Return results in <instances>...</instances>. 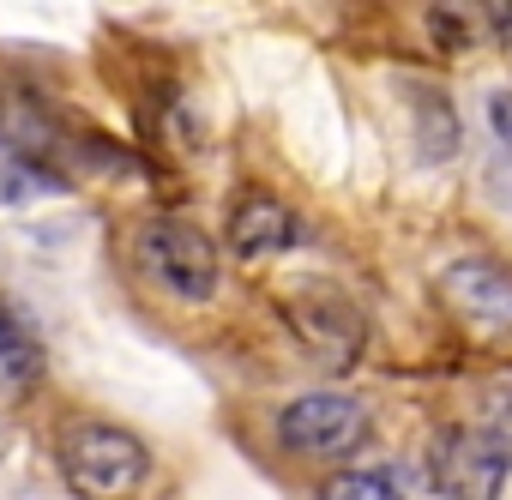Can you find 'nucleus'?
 <instances>
[{"label": "nucleus", "mask_w": 512, "mask_h": 500, "mask_svg": "<svg viewBox=\"0 0 512 500\" xmlns=\"http://www.w3.org/2000/svg\"><path fill=\"white\" fill-rule=\"evenodd\" d=\"M61 476L79 500H133L151 476V446L115 422H79L61 440Z\"/></svg>", "instance_id": "1"}, {"label": "nucleus", "mask_w": 512, "mask_h": 500, "mask_svg": "<svg viewBox=\"0 0 512 500\" xmlns=\"http://www.w3.org/2000/svg\"><path fill=\"white\" fill-rule=\"evenodd\" d=\"M133 260L139 272L175 296V302H211L223 290V266H217V247L205 229L181 223V217H157L139 229V247H133Z\"/></svg>", "instance_id": "2"}, {"label": "nucleus", "mask_w": 512, "mask_h": 500, "mask_svg": "<svg viewBox=\"0 0 512 500\" xmlns=\"http://www.w3.org/2000/svg\"><path fill=\"white\" fill-rule=\"evenodd\" d=\"M278 440L308 464H344L368 440V410L344 392H302L296 404L278 410Z\"/></svg>", "instance_id": "3"}, {"label": "nucleus", "mask_w": 512, "mask_h": 500, "mask_svg": "<svg viewBox=\"0 0 512 500\" xmlns=\"http://www.w3.org/2000/svg\"><path fill=\"white\" fill-rule=\"evenodd\" d=\"M506 470L512 458L488 428H446L428 446V482L440 500H500Z\"/></svg>", "instance_id": "4"}, {"label": "nucleus", "mask_w": 512, "mask_h": 500, "mask_svg": "<svg viewBox=\"0 0 512 500\" xmlns=\"http://www.w3.org/2000/svg\"><path fill=\"white\" fill-rule=\"evenodd\" d=\"M440 302L488 344H512V272L494 260H458L440 272Z\"/></svg>", "instance_id": "5"}, {"label": "nucleus", "mask_w": 512, "mask_h": 500, "mask_svg": "<svg viewBox=\"0 0 512 500\" xmlns=\"http://www.w3.org/2000/svg\"><path fill=\"white\" fill-rule=\"evenodd\" d=\"M223 241L229 254L247 260V266H266L290 247H302V217L278 199V193H241L229 205V223H223Z\"/></svg>", "instance_id": "6"}, {"label": "nucleus", "mask_w": 512, "mask_h": 500, "mask_svg": "<svg viewBox=\"0 0 512 500\" xmlns=\"http://www.w3.org/2000/svg\"><path fill=\"white\" fill-rule=\"evenodd\" d=\"M49 145H55L49 109L31 91H19V85H0V151H7L13 163H37Z\"/></svg>", "instance_id": "7"}, {"label": "nucleus", "mask_w": 512, "mask_h": 500, "mask_svg": "<svg viewBox=\"0 0 512 500\" xmlns=\"http://www.w3.org/2000/svg\"><path fill=\"white\" fill-rule=\"evenodd\" d=\"M320 500H410V494H404L398 476H386V470H338V476L320 488Z\"/></svg>", "instance_id": "8"}, {"label": "nucleus", "mask_w": 512, "mask_h": 500, "mask_svg": "<svg viewBox=\"0 0 512 500\" xmlns=\"http://www.w3.org/2000/svg\"><path fill=\"white\" fill-rule=\"evenodd\" d=\"M488 434L506 446V458H512V386H500L494 398H488Z\"/></svg>", "instance_id": "9"}, {"label": "nucleus", "mask_w": 512, "mask_h": 500, "mask_svg": "<svg viewBox=\"0 0 512 500\" xmlns=\"http://www.w3.org/2000/svg\"><path fill=\"white\" fill-rule=\"evenodd\" d=\"M482 19H488V31L512 49V0H482Z\"/></svg>", "instance_id": "10"}, {"label": "nucleus", "mask_w": 512, "mask_h": 500, "mask_svg": "<svg viewBox=\"0 0 512 500\" xmlns=\"http://www.w3.org/2000/svg\"><path fill=\"white\" fill-rule=\"evenodd\" d=\"M494 127L500 139H512V97H494Z\"/></svg>", "instance_id": "11"}, {"label": "nucleus", "mask_w": 512, "mask_h": 500, "mask_svg": "<svg viewBox=\"0 0 512 500\" xmlns=\"http://www.w3.org/2000/svg\"><path fill=\"white\" fill-rule=\"evenodd\" d=\"M13 332H19V326H13V320H7V314H0V338H13Z\"/></svg>", "instance_id": "12"}]
</instances>
